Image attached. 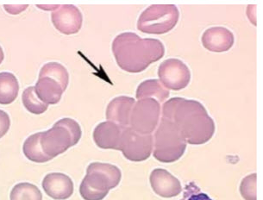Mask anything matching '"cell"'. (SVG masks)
<instances>
[{
  "label": "cell",
  "mask_w": 263,
  "mask_h": 200,
  "mask_svg": "<svg viewBox=\"0 0 263 200\" xmlns=\"http://www.w3.org/2000/svg\"><path fill=\"white\" fill-rule=\"evenodd\" d=\"M22 100L25 108L28 110V112L36 115L45 112L49 108V104L43 103L38 98L35 93V86H30L25 89L22 95Z\"/></svg>",
  "instance_id": "20"
},
{
  "label": "cell",
  "mask_w": 263,
  "mask_h": 200,
  "mask_svg": "<svg viewBox=\"0 0 263 200\" xmlns=\"http://www.w3.org/2000/svg\"><path fill=\"white\" fill-rule=\"evenodd\" d=\"M161 114L177 126L189 144H204L214 135V121L196 100L173 98L163 104Z\"/></svg>",
  "instance_id": "1"
},
{
  "label": "cell",
  "mask_w": 263,
  "mask_h": 200,
  "mask_svg": "<svg viewBox=\"0 0 263 200\" xmlns=\"http://www.w3.org/2000/svg\"><path fill=\"white\" fill-rule=\"evenodd\" d=\"M11 126V120L6 112L0 110V138H2L7 132Z\"/></svg>",
  "instance_id": "25"
},
{
  "label": "cell",
  "mask_w": 263,
  "mask_h": 200,
  "mask_svg": "<svg viewBox=\"0 0 263 200\" xmlns=\"http://www.w3.org/2000/svg\"><path fill=\"white\" fill-rule=\"evenodd\" d=\"M51 19L55 29L65 35L78 33L83 22L81 11L73 5L58 6L52 13Z\"/></svg>",
  "instance_id": "10"
},
{
  "label": "cell",
  "mask_w": 263,
  "mask_h": 200,
  "mask_svg": "<svg viewBox=\"0 0 263 200\" xmlns=\"http://www.w3.org/2000/svg\"><path fill=\"white\" fill-rule=\"evenodd\" d=\"M240 192L245 200H257L256 197V174L245 177L240 186Z\"/></svg>",
  "instance_id": "23"
},
{
  "label": "cell",
  "mask_w": 263,
  "mask_h": 200,
  "mask_svg": "<svg viewBox=\"0 0 263 200\" xmlns=\"http://www.w3.org/2000/svg\"><path fill=\"white\" fill-rule=\"evenodd\" d=\"M39 76L53 78L61 83L66 88L69 82V75L67 70L62 65L57 62H49L44 65L40 71Z\"/></svg>",
  "instance_id": "22"
},
{
  "label": "cell",
  "mask_w": 263,
  "mask_h": 200,
  "mask_svg": "<svg viewBox=\"0 0 263 200\" xmlns=\"http://www.w3.org/2000/svg\"><path fill=\"white\" fill-rule=\"evenodd\" d=\"M149 181L154 192L162 197H176L182 192L180 180L165 169L157 168L152 171Z\"/></svg>",
  "instance_id": "11"
},
{
  "label": "cell",
  "mask_w": 263,
  "mask_h": 200,
  "mask_svg": "<svg viewBox=\"0 0 263 200\" xmlns=\"http://www.w3.org/2000/svg\"><path fill=\"white\" fill-rule=\"evenodd\" d=\"M35 88L38 98L47 104L59 103L67 89L57 80L47 76H39Z\"/></svg>",
  "instance_id": "16"
},
{
  "label": "cell",
  "mask_w": 263,
  "mask_h": 200,
  "mask_svg": "<svg viewBox=\"0 0 263 200\" xmlns=\"http://www.w3.org/2000/svg\"><path fill=\"white\" fill-rule=\"evenodd\" d=\"M179 17L180 12L175 5H153L142 11L137 29L147 34H166L175 28Z\"/></svg>",
  "instance_id": "6"
},
{
  "label": "cell",
  "mask_w": 263,
  "mask_h": 200,
  "mask_svg": "<svg viewBox=\"0 0 263 200\" xmlns=\"http://www.w3.org/2000/svg\"><path fill=\"white\" fill-rule=\"evenodd\" d=\"M121 171L108 163L93 162L86 170L80 192L85 200H102L121 180Z\"/></svg>",
  "instance_id": "3"
},
{
  "label": "cell",
  "mask_w": 263,
  "mask_h": 200,
  "mask_svg": "<svg viewBox=\"0 0 263 200\" xmlns=\"http://www.w3.org/2000/svg\"><path fill=\"white\" fill-rule=\"evenodd\" d=\"M158 76L166 89L180 91L185 88L190 82L191 72L182 61L168 59L160 65Z\"/></svg>",
  "instance_id": "9"
},
{
  "label": "cell",
  "mask_w": 263,
  "mask_h": 200,
  "mask_svg": "<svg viewBox=\"0 0 263 200\" xmlns=\"http://www.w3.org/2000/svg\"><path fill=\"white\" fill-rule=\"evenodd\" d=\"M135 99L126 96H120L112 99L106 109V118L112 123L129 127L132 110L134 106Z\"/></svg>",
  "instance_id": "15"
},
{
  "label": "cell",
  "mask_w": 263,
  "mask_h": 200,
  "mask_svg": "<svg viewBox=\"0 0 263 200\" xmlns=\"http://www.w3.org/2000/svg\"><path fill=\"white\" fill-rule=\"evenodd\" d=\"M234 35L231 30L223 27H212L202 35V43L207 50L212 52H226L234 44Z\"/></svg>",
  "instance_id": "14"
},
{
  "label": "cell",
  "mask_w": 263,
  "mask_h": 200,
  "mask_svg": "<svg viewBox=\"0 0 263 200\" xmlns=\"http://www.w3.org/2000/svg\"><path fill=\"white\" fill-rule=\"evenodd\" d=\"M153 143L152 135L137 133L129 126L123 128L119 150L127 160L143 161L152 154Z\"/></svg>",
  "instance_id": "8"
},
{
  "label": "cell",
  "mask_w": 263,
  "mask_h": 200,
  "mask_svg": "<svg viewBox=\"0 0 263 200\" xmlns=\"http://www.w3.org/2000/svg\"><path fill=\"white\" fill-rule=\"evenodd\" d=\"M161 113V105L156 99H139L132 108L129 127L137 133L151 135L158 126Z\"/></svg>",
  "instance_id": "7"
},
{
  "label": "cell",
  "mask_w": 263,
  "mask_h": 200,
  "mask_svg": "<svg viewBox=\"0 0 263 200\" xmlns=\"http://www.w3.org/2000/svg\"><path fill=\"white\" fill-rule=\"evenodd\" d=\"M181 200H212L208 195L199 191V187L194 183L185 187V194Z\"/></svg>",
  "instance_id": "24"
},
{
  "label": "cell",
  "mask_w": 263,
  "mask_h": 200,
  "mask_svg": "<svg viewBox=\"0 0 263 200\" xmlns=\"http://www.w3.org/2000/svg\"><path fill=\"white\" fill-rule=\"evenodd\" d=\"M112 52L122 69L129 72H141L163 57L165 48L157 39H142L135 33L125 32L116 37Z\"/></svg>",
  "instance_id": "2"
},
{
  "label": "cell",
  "mask_w": 263,
  "mask_h": 200,
  "mask_svg": "<svg viewBox=\"0 0 263 200\" xmlns=\"http://www.w3.org/2000/svg\"><path fill=\"white\" fill-rule=\"evenodd\" d=\"M153 155L164 163L175 162L185 153L186 141L177 126L166 118H161L153 137Z\"/></svg>",
  "instance_id": "4"
},
{
  "label": "cell",
  "mask_w": 263,
  "mask_h": 200,
  "mask_svg": "<svg viewBox=\"0 0 263 200\" xmlns=\"http://www.w3.org/2000/svg\"><path fill=\"white\" fill-rule=\"evenodd\" d=\"M18 81L11 72H0V104H10L18 94Z\"/></svg>",
  "instance_id": "18"
},
{
  "label": "cell",
  "mask_w": 263,
  "mask_h": 200,
  "mask_svg": "<svg viewBox=\"0 0 263 200\" xmlns=\"http://www.w3.org/2000/svg\"><path fill=\"white\" fill-rule=\"evenodd\" d=\"M81 126L72 118H62L50 130L42 133L41 145L46 155L54 159L81 140Z\"/></svg>",
  "instance_id": "5"
},
{
  "label": "cell",
  "mask_w": 263,
  "mask_h": 200,
  "mask_svg": "<svg viewBox=\"0 0 263 200\" xmlns=\"http://www.w3.org/2000/svg\"><path fill=\"white\" fill-rule=\"evenodd\" d=\"M43 187L44 192L54 199H67L73 192V180L69 176L61 173L46 175L43 180Z\"/></svg>",
  "instance_id": "12"
},
{
  "label": "cell",
  "mask_w": 263,
  "mask_h": 200,
  "mask_svg": "<svg viewBox=\"0 0 263 200\" xmlns=\"http://www.w3.org/2000/svg\"><path fill=\"white\" fill-rule=\"evenodd\" d=\"M11 200H43L40 190L30 183H19L11 190Z\"/></svg>",
  "instance_id": "21"
},
{
  "label": "cell",
  "mask_w": 263,
  "mask_h": 200,
  "mask_svg": "<svg viewBox=\"0 0 263 200\" xmlns=\"http://www.w3.org/2000/svg\"><path fill=\"white\" fill-rule=\"evenodd\" d=\"M123 128L110 121L100 123L93 131L94 142L100 149L119 150Z\"/></svg>",
  "instance_id": "13"
},
{
  "label": "cell",
  "mask_w": 263,
  "mask_h": 200,
  "mask_svg": "<svg viewBox=\"0 0 263 200\" xmlns=\"http://www.w3.org/2000/svg\"><path fill=\"white\" fill-rule=\"evenodd\" d=\"M41 136L42 132L29 136L23 146V151L25 156L33 162L43 163L52 160V158L46 155L43 150L41 145Z\"/></svg>",
  "instance_id": "19"
},
{
  "label": "cell",
  "mask_w": 263,
  "mask_h": 200,
  "mask_svg": "<svg viewBox=\"0 0 263 200\" xmlns=\"http://www.w3.org/2000/svg\"><path fill=\"white\" fill-rule=\"evenodd\" d=\"M170 91L161 84L159 80H148L140 84L137 87V99H154L162 103L170 97Z\"/></svg>",
  "instance_id": "17"
},
{
  "label": "cell",
  "mask_w": 263,
  "mask_h": 200,
  "mask_svg": "<svg viewBox=\"0 0 263 200\" xmlns=\"http://www.w3.org/2000/svg\"><path fill=\"white\" fill-rule=\"evenodd\" d=\"M4 57H5V54H4L3 49L0 47V64L3 62Z\"/></svg>",
  "instance_id": "26"
}]
</instances>
